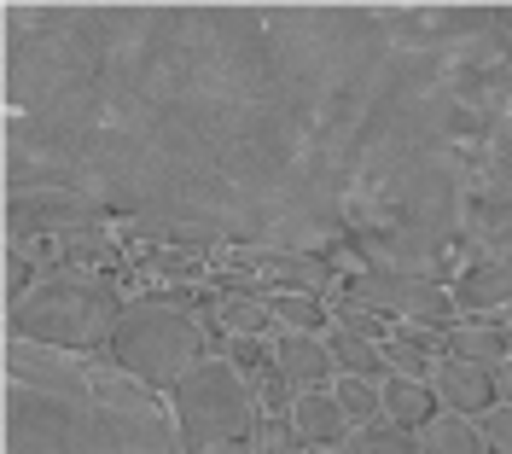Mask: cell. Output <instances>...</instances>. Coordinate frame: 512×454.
<instances>
[{"label": "cell", "mask_w": 512, "mask_h": 454, "mask_svg": "<svg viewBox=\"0 0 512 454\" xmlns=\"http://www.w3.org/2000/svg\"><path fill=\"white\" fill-rule=\"evenodd\" d=\"M251 390H256V408H262V414H291V402H297V390H291L280 373H262V379H251Z\"/></svg>", "instance_id": "cell-25"}, {"label": "cell", "mask_w": 512, "mask_h": 454, "mask_svg": "<svg viewBox=\"0 0 512 454\" xmlns=\"http://www.w3.org/2000/svg\"><path fill=\"white\" fill-rule=\"evenodd\" d=\"M443 356H454V361H472V367H501V361L512 356V338H507V326L501 321H460L443 332Z\"/></svg>", "instance_id": "cell-12"}, {"label": "cell", "mask_w": 512, "mask_h": 454, "mask_svg": "<svg viewBox=\"0 0 512 454\" xmlns=\"http://www.w3.org/2000/svg\"><path fill=\"white\" fill-rule=\"evenodd\" d=\"M24 292H30V257H24V245H6V309Z\"/></svg>", "instance_id": "cell-26"}, {"label": "cell", "mask_w": 512, "mask_h": 454, "mask_svg": "<svg viewBox=\"0 0 512 454\" xmlns=\"http://www.w3.org/2000/svg\"><path fill=\"white\" fill-rule=\"evenodd\" d=\"M210 454H256L251 443H227V449H210Z\"/></svg>", "instance_id": "cell-30"}, {"label": "cell", "mask_w": 512, "mask_h": 454, "mask_svg": "<svg viewBox=\"0 0 512 454\" xmlns=\"http://www.w3.org/2000/svg\"><path fill=\"white\" fill-rule=\"evenodd\" d=\"M501 326H507V338H512V315H507V321H501Z\"/></svg>", "instance_id": "cell-31"}, {"label": "cell", "mask_w": 512, "mask_h": 454, "mask_svg": "<svg viewBox=\"0 0 512 454\" xmlns=\"http://www.w3.org/2000/svg\"><path fill=\"white\" fill-rule=\"evenodd\" d=\"M338 449L344 454H419V437L390 420H373V425H355Z\"/></svg>", "instance_id": "cell-18"}, {"label": "cell", "mask_w": 512, "mask_h": 454, "mask_svg": "<svg viewBox=\"0 0 512 454\" xmlns=\"http://www.w3.org/2000/svg\"><path fill=\"white\" fill-rule=\"evenodd\" d=\"M507 257H512V251H507Z\"/></svg>", "instance_id": "cell-32"}, {"label": "cell", "mask_w": 512, "mask_h": 454, "mask_svg": "<svg viewBox=\"0 0 512 454\" xmlns=\"http://www.w3.org/2000/svg\"><path fill=\"white\" fill-rule=\"evenodd\" d=\"M6 454H187L169 402L111 356H64L6 338Z\"/></svg>", "instance_id": "cell-2"}, {"label": "cell", "mask_w": 512, "mask_h": 454, "mask_svg": "<svg viewBox=\"0 0 512 454\" xmlns=\"http://www.w3.org/2000/svg\"><path fill=\"white\" fill-rule=\"evenodd\" d=\"M105 356L146 390H175L187 373H198L210 361L204 356V326L169 297H134L117 332H111V344H105Z\"/></svg>", "instance_id": "cell-4"}, {"label": "cell", "mask_w": 512, "mask_h": 454, "mask_svg": "<svg viewBox=\"0 0 512 454\" xmlns=\"http://www.w3.org/2000/svg\"><path fill=\"white\" fill-rule=\"evenodd\" d=\"M274 373L297 396L303 390H332L338 385V361L326 350V332H291V326H280L274 332Z\"/></svg>", "instance_id": "cell-10"}, {"label": "cell", "mask_w": 512, "mask_h": 454, "mask_svg": "<svg viewBox=\"0 0 512 454\" xmlns=\"http://www.w3.org/2000/svg\"><path fill=\"white\" fill-rule=\"evenodd\" d=\"M169 414H175V431H181V449L187 454L251 443L256 420H262L251 379L227 356H210L198 373H187L181 385L169 390Z\"/></svg>", "instance_id": "cell-5"}, {"label": "cell", "mask_w": 512, "mask_h": 454, "mask_svg": "<svg viewBox=\"0 0 512 454\" xmlns=\"http://www.w3.org/2000/svg\"><path fill=\"white\" fill-rule=\"evenodd\" d=\"M431 396H437V408L448 414H466V420H483L489 408H495V373L489 367H472V361H454L443 356L431 367Z\"/></svg>", "instance_id": "cell-11"}, {"label": "cell", "mask_w": 512, "mask_h": 454, "mask_svg": "<svg viewBox=\"0 0 512 454\" xmlns=\"http://www.w3.org/2000/svg\"><path fill=\"white\" fill-rule=\"evenodd\" d=\"M233 274H251L268 292H332L338 286V262L332 257H303V251H227Z\"/></svg>", "instance_id": "cell-8"}, {"label": "cell", "mask_w": 512, "mask_h": 454, "mask_svg": "<svg viewBox=\"0 0 512 454\" xmlns=\"http://www.w3.org/2000/svg\"><path fill=\"white\" fill-rule=\"evenodd\" d=\"M227 361L245 379H262V373H274V338H227Z\"/></svg>", "instance_id": "cell-22"}, {"label": "cell", "mask_w": 512, "mask_h": 454, "mask_svg": "<svg viewBox=\"0 0 512 454\" xmlns=\"http://www.w3.org/2000/svg\"><path fill=\"white\" fill-rule=\"evenodd\" d=\"M379 408L390 425H402V431H419V425L437 414V396L425 379H402V373H384L379 379Z\"/></svg>", "instance_id": "cell-14"}, {"label": "cell", "mask_w": 512, "mask_h": 454, "mask_svg": "<svg viewBox=\"0 0 512 454\" xmlns=\"http://www.w3.org/2000/svg\"><path fill=\"white\" fill-rule=\"evenodd\" d=\"M291 425H297V443H320V449H338L355 431V425L344 420V408H338L332 390H303V396L291 402Z\"/></svg>", "instance_id": "cell-13"}, {"label": "cell", "mask_w": 512, "mask_h": 454, "mask_svg": "<svg viewBox=\"0 0 512 454\" xmlns=\"http://www.w3.org/2000/svg\"><path fill=\"white\" fill-rule=\"evenodd\" d=\"M344 292H350L355 303H367V309H379L390 326H437V332H448V326L460 321L443 280L402 274V268H379V262L355 268L350 280H344Z\"/></svg>", "instance_id": "cell-6"}, {"label": "cell", "mask_w": 512, "mask_h": 454, "mask_svg": "<svg viewBox=\"0 0 512 454\" xmlns=\"http://www.w3.org/2000/svg\"><path fill=\"white\" fill-rule=\"evenodd\" d=\"M495 402H512V356L495 367Z\"/></svg>", "instance_id": "cell-28"}, {"label": "cell", "mask_w": 512, "mask_h": 454, "mask_svg": "<svg viewBox=\"0 0 512 454\" xmlns=\"http://www.w3.org/2000/svg\"><path fill=\"white\" fill-rule=\"evenodd\" d=\"M123 309L128 303L111 280H99L88 268H53L6 309V338L64 350V356H105Z\"/></svg>", "instance_id": "cell-3"}, {"label": "cell", "mask_w": 512, "mask_h": 454, "mask_svg": "<svg viewBox=\"0 0 512 454\" xmlns=\"http://www.w3.org/2000/svg\"><path fill=\"white\" fill-rule=\"evenodd\" d=\"M268 321H274L268 297H239V292L216 297V326L227 338H268Z\"/></svg>", "instance_id": "cell-17"}, {"label": "cell", "mask_w": 512, "mask_h": 454, "mask_svg": "<svg viewBox=\"0 0 512 454\" xmlns=\"http://www.w3.org/2000/svg\"><path fill=\"white\" fill-rule=\"evenodd\" d=\"M326 309H332V326H344V332H355V338H373V344H390V338H396V326L384 321L379 309L355 303L350 292H338L332 303H326Z\"/></svg>", "instance_id": "cell-20"}, {"label": "cell", "mask_w": 512, "mask_h": 454, "mask_svg": "<svg viewBox=\"0 0 512 454\" xmlns=\"http://www.w3.org/2000/svg\"><path fill=\"white\" fill-rule=\"evenodd\" d=\"M105 204L70 187H30V193H6V245H35V239H70L105 227Z\"/></svg>", "instance_id": "cell-7"}, {"label": "cell", "mask_w": 512, "mask_h": 454, "mask_svg": "<svg viewBox=\"0 0 512 454\" xmlns=\"http://www.w3.org/2000/svg\"><path fill=\"white\" fill-rule=\"evenodd\" d=\"M152 268H163V274H175V280H198V262L192 257H175V251H163Z\"/></svg>", "instance_id": "cell-27"}, {"label": "cell", "mask_w": 512, "mask_h": 454, "mask_svg": "<svg viewBox=\"0 0 512 454\" xmlns=\"http://www.w3.org/2000/svg\"><path fill=\"white\" fill-rule=\"evenodd\" d=\"M291 454H344V449H320V443H297Z\"/></svg>", "instance_id": "cell-29"}, {"label": "cell", "mask_w": 512, "mask_h": 454, "mask_svg": "<svg viewBox=\"0 0 512 454\" xmlns=\"http://www.w3.org/2000/svg\"><path fill=\"white\" fill-rule=\"evenodd\" d=\"M414 437H419V454H489V449H483L478 420H466V414H448V408H437V414L419 425Z\"/></svg>", "instance_id": "cell-15"}, {"label": "cell", "mask_w": 512, "mask_h": 454, "mask_svg": "<svg viewBox=\"0 0 512 454\" xmlns=\"http://www.w3.org/2000/svg\"><path fill=\"white\" fill-rule=\"evenodd\" d=\"M478 431H483V449L489 454H512V402H495L478 420Z\"/></svg>", "instance_id": "cell-24"}, {"label": "cell", "mask_w": 512, "mask_h": 454, "mask_svg": "<svg viewBox=\"0 0 512 454\" xmlns=\"http://www.w3.org/2000/svg\"><path fill=\"white\" fill-rule=\"evenodd\" d=\"M454 82L384 6H6V193L192 251L350 245V198Z\"/></svg>", "instance_id": "cell-1"}, {"label": "cell", "mask_w": 512, "mask_h": 454, "mask_svg": "<svg viewBox=\"0 0 512 454\" xmlns=\"http://www.w3.org/2000/svg\"><path fill=\"white\" fill-rule=\"evenodd\" d=\"M326 350L338 361V373H350V379H384V373H390V367H384V344L355 338L344 326H326Z\"/></svg>", "instance_id": "cell-16"}, {"label": "cell", "mask_w": 512, "mask_h": 454, "mask_svg": "<svg viewBox=\"0 0 512 454\" xmlns=\"http://www.w3.org/2000/svg\"><path fill=\"white\" fill-rule=\"evenodd\" d=\"M268 309H274V321L291 326V332H326V321H332V309L309 292H268Z\"/></svg>", "instance_id": "cell-19"}, {"label": "cell", "mask_w": 512, "mask_h": 454, "mask_svg": "<svg viewBox=\"0 0 512 454\" xmlns=\"http://www.w3.org/2000/svg\"><path fill=\"white\" fill-rule=\"evenodd\" d=\"M332 396H338V408H344V420H350V425L384 420V408H379V379H350V373H338Z\"/></svg>", "instance_id": "cell-21"}, {"label": "cell", "mask_w": 512, "mask_h": 454, "mask_svg": "<svg viewBox=\"0 0 512 454\" xmlns=\"http://www.w3.org/2000/svg\"><path fill=\"white\" fill-rule=\"evenodd\" d=\"M454 315L466 321H507L512 315V257H478L460 268V280L448 286Z\"/></svg>", "instance_id": "cell-9"}, {"label": "cell", "mask_w": 512, "mask_h": 454, "mask_svg": "<svg viewBox=\"0 0 512 454\" xmlns=\"http://www.w3.org/2000/svg\"><path fill=\"white\" fill-rule=\"evenodd\" d=\"M251 449L256 454H291L297 449V425H291V414H262L251 431Z\"/></svg>", "instance_id": "cell-23"}]
</instances>
